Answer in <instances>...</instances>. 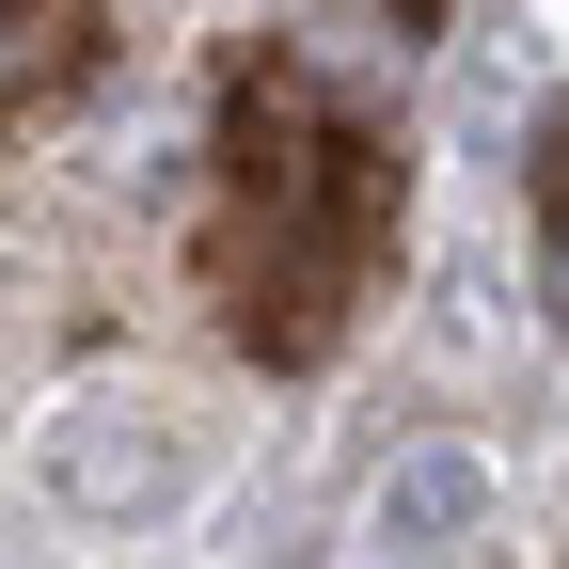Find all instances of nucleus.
I'll return each instance as SVG.
<instances>
[{
    "instance_id": "obj_1",
    "label": "nucleus",
    "mask_w": 569,
    "mask_h": 569,
    "mask_svg": "<svg viewBox=\"0 0 569 569\" xmlns=\"http://www.w3.org/2000/svg\"><path fill=\"white\" fill-rule=\"evenodd\" d=\"M48 490H63L80 522H159L174 490H190V459H174V443H159V427H142L127 396H80V411L48 427Z\"/></svg>"
},
{
    "instance_id": "obj_2",
    "label": "nucleus",
    "mask_w": 569,
    "mask_h": 569,
    "mask_svg": "<svg viewBox=\"0 0 569 569\" xmlns=\"http://www.w3.org/2000/svg\"><path fill=\"white\" fill-rule=\"evenodd\" d=\"M380 538L427 553V569L475 553V538H490V459H475V443H411V459L380 475Z\"/></svg>"
},
{
    "instance_id": "obj_3",
    "label": "nucleus",
    "mask_w": 569,
    "mask_h": 569,
    "mask_svg": "<svg viewBox=\"0 0 569 569\" xmlns=\"http://www.w3.org/2000/svg\"><path fill=\"white\" fill-rule=\"evenodd\" d=\"M0 569H17V538H0Z\"/></svg>"
}]
</instances>
